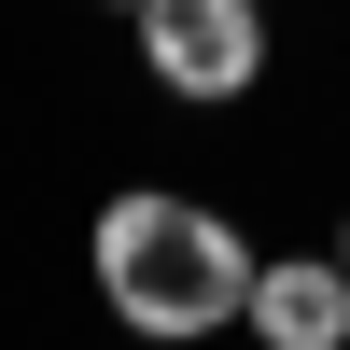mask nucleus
<instances>
[{
    "instance_id": "1",
    "label": "nucleus",
    "mask_w": 350,
    "mask_h": 350,
    "mask_svg": "<svg viewBox=\"0 0 350 350\" xmlns=\"http://www.w3.org/2000/svg\"><path fill=\"white\" fill-rule=\"evenodd\" d=\"M84 267H98L112 323H140V336H224V323H252V267H267V252H252L211 196L126 183L84 224Z\"/></svg>"
},
{
    "instance_id": "2",
    "label": "nucleus",
    "mask_w": 350,
    "mask_h": 350,
    "mask_svg": "<svg viewBox=\"0 0 350 350\" xmlns=\"http://www.w3.org/2000/svg\"><path fill=\"white\" fill-rule=\"evenodd\" d=\"M126 28L183 112H239L267 84V0H126Z\"/></svg>"
},
{
    "instance_id": "3",
    "label": "nucleus",
    "mask_w": 350,
    "mask_h": 350,
    "mask_svg": "<svg viewBox=\"0 0 350 350\" xmlns=\"http://www.w3.org/2000/svg\"><path fill=\"white\" fill-rule=\"evenodd\" d=\"M252 336L267 350H350V252H267L252 267Z\"/></svg>"
},
{
    "instance_id": "4",
    "label": "nucleus",
    "mask_w": 350,
    "mask_h": 350,
    "mask_svg": "<svg viewBox=\"0 0 350 350\" xmlns=\"http://www.w3.org/2000/svg\"><path fill=\"white\" fill-rule=\"evenodd\" d=\"M336 252H350V211H336Z\"/></svg>"
}]
</instances>
